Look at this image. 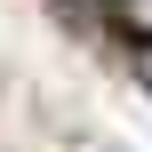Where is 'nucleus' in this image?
Wrapping results in <instances>:
<instances>
[{"instance_id": "obj_1", "label": "nucleus", "mask_w": 152, "mask_h": 152, "mask_svg": "<svg viewBox=\"0 0 152 152\" xmlns=\"http://www.w3.org/2000/svg\"><path fill=\"white\" fill-rule=\"evenodd\" d=\"M112 16H120L136 40H152V0H112Z\"/></svg>"}]
</instances>
